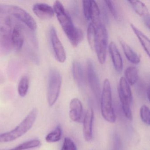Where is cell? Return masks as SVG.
<instances>
[{"instance_id": "1", "label": "cell", "mask_w": 150, "mask_h": 150, "mask_svg": "<svg viewBox=\"0 0 150 150\" xmlns=\"http://www.w3.org/2000/svg\"><path fill=\"white\" fill-rule=\"evenodd\" d=\"M53 8L59 22L70 42L74 47L78 46L84 38L83 31L80 28L75 27L60 1H57L54 2Z\"/></svg>"}, {"instance_id": "2", "label": "cell", "mask_w": 150, "mask_h": 150, "mask_svg": "<svg viewBox=\"0 0 150 150\" xmlns=\"http://www.w3.org/2000/svg\"><path fill=\"white\" fill-rule=\"evenodd\" d=\"M38 114L37 109L33 108L14 129L0 134V143L12 142L25 135L35 124Z\"/></svg>"}, {"instance_id": "3", "label": "cell", "mask_w": 150, "mask_h": 150, "mask_svg": "<svg viewBox=\"0 0 150 150\" xmlns=\"http://www.w3.org/2000/svg\"><path fill=\"white\" fill-rule=\"evenodd\" d=\"M101 110L103 118L110 123H114L116 116L112 104L111 86L109 80L106 79L103 82L101 97Z\"/></svg>"}, {"instance_id": "4", "label": "cell", "mask_w": 150, "mask_h": 150, "mask_svg": "<svg viewBox=\"0 0 150 150\" xmlns=\"http://www.w3.org/2000/svg\"><path fill=\"white\" fill-rule=\"evenodd\" d=\"M12 20L8 15L0 17V52L7 54L13 47Z\"/></svg>"}, {"instance_id": "5", "label": "cell", "mask_w": 150, "mask_h": 150, "mask_svg": "<svg viewBox=\"0 0 150 150\" xmlns=\"http://www.w3.org/2000/svg\"><path fill=\"white\" fill-rule=\"evenodd\" d=\"M96 29L94 49L95 50L100 64H103L106 61L107 57L108 32L105 25L102 23L96 27Z\"/></svg>"}, {"instance_id": "6", "label": "cell", "mask_w": 150, "mask_h": 150, "mask_svg": "<svg viewBox=\"0 0 150 150\" xmlns=\"http://www.w3.org/2000/svg\"><path fill=\"white\" fill-rule=\"evenodd\" d=\"M62 78L59 72L56 69L50 71L47 88V101L50 107L54 105L60 93Z\"/></svg>"}, {"instance_id": "7", "label": "cell", "mask_w": 150, "mask_h": 150, "mask_svg": "<svg viewBox=\"0 0 150 150\" xmlns=\"http://www.w3.org/2000/svg\"><path fill=\"white\" fill-rule=\"evenodd\" d=\"M8 14L12 15L19 21L22 22L32 31L36 30L37 25L35 21L23 8L18 6H8Z\"/></svg>"}, {"instance_id": "8", "label": "cell", "mask_w": 150, "mask_h": 150, "mask_svg": "<svg viewBox=\"0 0 150 150\" xmlns=\"http://www.w3.org/2000/svg\"><path fill=\"white\" fill-rule=\"evenodd\" d=\"M50 38L56 59L60 63H64L66 59L65 51L54 28L50 30Z\"/></svg>"}, {"instance_id": "9", "label": "cell", "mask_w": 150, "mask_h": 150, "mask_svg": "<svg viewBox=\"0 0 150 150\" xmlns=\"http://www.w3.org/2000/svg\"><path fill=\"white\" fill-rule=\"evenodd\" d=\"M87 75L89 86L92 91L97 97L100 93V81L93 62L88 60L87 65Z\"/></svg>"}, {"instance_id": "10", "label": "cell", "mask_w": 150, "mask_h": 150, "mask_svg": "<svg viewBox=\"0 0 150 150\" xmlns=\"http://www.w3.org/2000/svg\"><path fill=\"white\" fill-rule=\"evenodd\" d=\"M34 13L40 19L43 20H50L54 16L53 8L45 3H38L33 7Z\"/></svg>"}, {"instance_id": "11", "label": "cell", "mask_w": 150, "mask_h": 150, "mask_svg": "<svg viewBox=\"0 0 150 150\" xmlns=\"http://www.w3.org/2000/svg\"><path fill=\"white\" fill-rule=\"evenodd\" d=\"M94 113L92 109L88 110L83 120V135L85 140L90 142L93 139V123Z\"/></svg>"}, {"instance_id": "12", "label": "cell", "mask_w": 150, "mask_h": 150, "mask_svg": "<svg viewBox=\"0 0 150 150\" xmlns=\"http://www.w3.org/2000/svg\"><path fill=\"white\" fill-rule=\"evenodd\" d=\"M24 33L23 28L20 24H16L12 31V42L13 47L16 50H21L24 42Z\"/></svg>"}, {"instance_id": "13", "label": "cell", "mask_w": 150, "mask_h": 150, "mask_svg": "<svg viewBox=\"0 0 150 150\" xmlns=\"http://www.w3.org/2000/svg\"><path fill=\"white\" fill-rule=\"evenodd\" d=\"M69 116L72 121L80 122L82 117L83 107L82 103L78 98H74L70 103Z\"/></svg>"}, {"instance_id": "14", "label": "cell", "mask_w": 150, "mask_h": 150, "mask_svg": "<svg viewBox=\"0 0 150 150\" xmlns=\"http://www.w3.org/2000/svg\"><path fill=\"white\" fill-rule=\"evenodd\" d=\"M109 51L114 67L116 71L120 72L122 70V59L116 45L114 42H111L110 43Z\"/></svg>"}, {"instance_id": "15", "label": "cell", "mask_w": 150, "mask_h": 150, "mask_svg": "<svg viewBox=\"0 0 150 150\" xmlns=\"http://www.w3.org/2000/svg\"><path fill=\"white\" fill-rule=\"evenodd\" d=\"M118 93L120 100H126L132 103V93L129 85L124 77H121L119 80Z\"/></svg>"}, {"instance_id": "16", "label": "cell", "mask_w": 150, "mask_h": 150, "mask_svg": "<svg viewBox=\"0 0 150 150\" xmlns=\"http://www.w3.org/2000/svg\"><path fill=\"white\" fill-rule=\"evenodd\" d=\"M120 42L122 48L125 55L128 60L132 64H138L140 61L139 56L123 40L121 39L120 40Z\"/></svg>"}, {"instance_id": "17", "label": "cell", "mask_w": 150, "mask_h": 150, "mask_svg": "<svg viewBox=\"0 0 150 150\" xmlns=\"http://www.w3.org/2000/svg\"><path fill=\"white\" fill-rule=\"evenodd\" d=\"M72 74L74 79L80 86H82L85 82V76L82 66L77 61H74L72 64Z\"/></svg>"}, {"instance_id": "18", "label": "cell", "mask_w": 150, "mask_h": 150, "mask_svg": "<svg viewBox=\"0 0 150 150\" xmlns=\"http://www.w3.org/2000/svg\"><path fill=\"white\" fill-rule=\"evenodd\" d=\"M131 27L137 38H138L144 50H145L148 56H150V45L149 38L141 30H139L137 27H135L133 24H131Z\"/></svg>"}, {"instance_id": "19", "label": "cell", "mask_w": 150, "mask_h": 150, "mask_svg": "<svg viewBox=\"0 0 150 150\" xmlns=\"http://www.w3.org/2000/svg\"><path fill=\"white\" fill-rule=\"evenodd\" d=\"M100 16V11L98 5L95 1H91L90 21H92L91 23L95 27V28L101 23Z\"/></svg>"}, {"instance_id": "20", "label": "cell", "mask_w": 150, "mask_h": 150, "mask_svg": "<svg viewBox=\"0 0 150 150\" xmlns=\"http://www.w3.org/2000/svg\"><path fill=\"white\" fill-rule=\"evenodd\" d=\"M125 76L129 85H134L138 80V70L135 67H129L125 71Z\"/></svg>"}, {"instance_id": "21", "label": "cell", "mask_w": 150, "mask_h": 150, "mask_svg": "<svg viewBox=\"0 0 150 150\" xmlns=\"http://www.w3.org/2000/svg\"><path fill=\"white\" fill-rule=\"evenodd\" d=\"M128 2L131 5L135 12L140 16L144 17L149 14L147 7L142 1L136 0L128 1Z\"/></svg>"}, {"instance_id": "22", "label": "cell", "mask_w": 150, "mask_h": 150, "mask_svg": "<svg viewBox=\"0 0 150 150\" xmlns=\"http://www.w3.org/2000/svg\"><path fill=\"white\" fill-rule=\"evenodd\" d=\"M62 135V128L59 125L46 136L45 140L48 143H55L60 140Z\"/></svg>"}, {"instance_id": "23", "label": "cell", "mask_w": 150, "mask_h": 150, "mask_svg": "<svg viewBox=\"0 0 150 150\" xmlns=\"http://www.w3.org/2000/svg\"><path fill=\"white\" fill-rule=\"evenodd\" d=\"M41 142L39 139H35L24 142L14 148L7 150H25L40 146Z\"/></svg>"}, {"instance_id": "24", "label": "cell", "mask_w": 150, "mask_h": 150, "mask_svg": "<svg viewBox=\"0 0 150 150\" xmlns=\"http://www.w3.org/2000/svg\"><path fill=\"white\" fill-rule=\"evenodd\" d=\"M29 87V81L28 79L26 76H23L21 77L18 86V92L19 95L22 97L26 96L28 91Z\"/></svg>"}, {"instance_id": "25", "label": "cell", "mask_w": 150, "mask_h": 150, "mask_svg": "<svg viewBox=\"0 0 150 150\" xmlns=\"http://www.w3.org/2000/svg\"><path fill=\"white\" fill-rule=\"evenodd\" d=\"M140 116L142 122L149 125L150 124V111L146 105H143L140 109Z\"/></svg>"}, {"instance_id": "26", "label": "cell", "mask_w": 150, "mask_h": 150, "mask_svg": "<svg viewBox=\"0 0 150 150\" xmlns=\"http://www.w3.org/2000/svg\"><path fill=\"white\" fill-rule=\"evenodd\" d=\"M95 27L91 23H89L87 30L88 40L89 45L92 49H94L95 38L96 35Z\"/></svg>"}, {"instance_id": "27", "label": "cell", "mask_w": 150, "mask_h": 150, "mask_svg": "<svg viewBox=\"0 0 150 150\" xmlns=\"http://www.w3.org/2000/svg\"><path fill=\"white\" fill-rule=\"evenodd\" d=\"M61 150H77V146L75 143L69 137H65Z\"/></svg>"}, {"instance_id": "28", "label": "cell", "mask_w": 150, "mask_h": 150, "mask_svg": "<svg viewBox=\"0 0 150 150\" xmlns=\"http://www.w3.org/2000/svg\"><path fill=\"white\" fill-rule=\"evenodd\" d=\"M82 7H83V13H84L85 18L88 21H90L91 1H83Z\"/></svg>"}, {"instance_id": "29", "label": "cell", "mask_w": 150, "mask_h": 150, "mask_svg": "<svg viewBox=\"0 0 150 150\" xmlns=\"http://www.w3.org/2000/svg\"><path fill=\"white\" fill-rule=\"evenodd\" d=\"M104 2L106 3V6L108 7L110 12L111 13L114 18L115 19H118V14L117 10L116 8L115 7L114 1H105Z\"/></svg>"}, {"instance_id": "30", "label": "cell", "mask_w": 150, "mask_h": 150, "mask_svg": "<svg viewBox=\"0 0 150 150\" xmlns=\"http://www.w3.org/2000/svg\"><path fill=\"white\" fill-rule=\"evenodd\" d=\"M8 5L0 4V17L7 15L8 14Z\"/></svg>"}, {"instance_id": "31", "label": "cell", "mask_w": 150, "mask_h": 150, "mask_svg": "<svg viewBox=\"0 0 150 150\" xmlns=\"http://www.w3.org/2000/svg\"><path fill=\"white\" fill-rule=\"evenodd\" d=\"M143 18L144 23L145 24L146 27L148 29H149V28H150V15H147L146 16Z\"/></svg>"}, {"instance_id": "32", "label": "cell", "mask_w": 150, "mask_h": 150, "mask_svg": "<svg viewBox=\"0 0 150 150\" xmlns=\"http://www.w3.org/2000/svg\"><path fill=\"white\" fill-rule=\"evenodd\" d=\"M146 94L147 96V98H148V100H150V87H148L147 90H146Z\"/></svg>"}]
</instances>
